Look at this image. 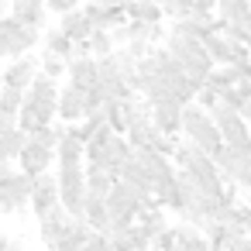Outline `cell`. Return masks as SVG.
I'll return each mask as SVG.
<instances>
[{
  "instance_id": "4316f807",
  "label": "cell",
  "mask_w": 251,
  "mask_h": 251,
  "mask_svg": "<svg viewBox=\"0 0 251 251\" xmlns=\"http://www.w3.org/2000/svg\"><path fill=\"white\" fill-rule=\"evenodd\" d=\"M66 138V124H45V127H38L35 134H31V141H38V145H45V148H59V141Z\"/></svg>"
},
{
  "instance_id": "ffe728a7",
  "label": "cell",
  "mask_w": 251,
  "mask_h": 251,
  "mask_svg": "<svg viewBox=\"0 0 251 251\" xmlns=\"http://www.w3.org/2000/svg\"><path fill=\"white\" fill-rule=\"evenodd\" d=\"M138 227H141V230H145V237L155 244V241L169 230V217H165V210H162V206H155V210H141Z\"/></svg>"
},
{
  "instance_id": "7402d4cb",
  "label": "cell",
  "mask_w": 251,
  "mask_h": 251,
  "mask_svg": "<svg viewBox=\"0 0 251 251\" xmlns=\"http://www.w3.org/2000/svg\"><path fill=\"white\" fill-rule=\"evenodd\" d=\"M203 45H206V52H210L213 66H234V49H237V45H234L227 35H220V31H217V35H210Z\"/></svg>"
},
{
  "instance_id": "277c9868",
  "label": "cell",
  "mask_w": 251,
  "mask_h": 251,
  "mask_svg": "<svg viewBox=\"0 0 251 251\" xmlns=\"http://www.w3.org/2000/svg\"><path fill=\"white\" fill-rule=\"evenodd\" d=\"M59 97H62V90H59V83L49 79V76H38V79L28 86V103L38 110L42 124H55V117H59Z\"/></svg>"
},
{
  "instance_id": "3957f363",
  "label": "cell",
  "mask_w": 251,
  "mask_h": 251,
  "mask_svg": "<svg viewBox=\"0 0 251 251\" xmlns=\"http://www.w3.org/2000/svg\"><path fill=\"white\" fill-rule=\"evenodd\" d=\"M55 179H59V203H62V210L73 220H83V210H86V165L59 169Z\"/></svg>"
},
{
  "instance_id": "f546056e",
  "label": "cell",
  "mask_w": 251,
  "mask_h": 251,
  "mask_svg": "<svg viewBox=\"0 0 251 251\" xmlns=\"http://www.w3.org/2000/svg\"><path fill=\"white\" fill-rule=\"evenodd\" d=\"M217 103H220V93H217V90L206 83V86L200 90V97H196V107H203V110H213Z\"/></svg>"
},
{
  "instance_id": "1f68e13d",
  "label": "cell",
  "mask_w": 251,
  "mask_h": 251,
  "mask_svg": "<svg viewBox=\"0 0 251 251\" xmlns=\"http://www.w3.org/2000/svg\"><path fill=\"white\" fill-rule=\"evenodd\" d=\"M110 38H114V45H117V49H127V45H131V21H127V25H121V28H114V31H110Z\"/></svg>"
},
{
  "instance_id": "4dcf8cb0",
  "label": "cell",
  "mask_w": 251,
  "mask_h": 251,
  "mask_svg": "<svg viewBox=\"0 0 251 251\" xmlns=\"http://www.w3.org/2000/svg\"><path fill=\"white\" fill-rule=\"evenodd\" d=\"M193 18H200V21L217 18V0H196V4H193Z\"/></svg>"
},
{
  "instance_id": "5bb4252c",
  "label": "cell",
  "mask_w": 251,
  "mask_h": 251,
  "mask_svg": "<svg viewBox=\"0 0 251 251\" xmlns=\"http://www.w3.org/2000/svg\"><path fill=\"white\" fill-rule=\"evenodd\" d=\"M55 165H59V169L86 165V145H83L76 134H69V127H66V138H62L59 148H55Z\"/></svg>"
},
{
  "instance_id": "8992f818",
  "label": "cell",
  "mask_w": 251,
  "mask_h": 251,
  "mask_svg": "<svg viewBox=\"0 0 251 251\" xmlns=\"http://www.w3.org/2000/svg\"><path fill=\"white\" fill-rule=\"evenodd\" d=\"M182 114H186V107H182L172 93L151 103V124H155L165 138H182Z\"/></svg>"
},
{
  "instance_id": "9a60e30c",
  "label": "cell",
  "mask_w": 251,
  "mask_h": 251,
  "mask_svg": "<svg viewBox=\"0 0 251 251\" xmlns=\"http://www.w3.org/2000/svg\"><path fill=\"white\" fill-rule=\"evenodd\" d=\"M11 18L28 28H45L49 7H45V0H21V4H11Z\"/></svg>"
},
{
  "instance_id": "d590c367",
  "label": "cell",
  "mask_w": 251,
  "mask_h": 251,
  "mask_svg": "<svg viewBox=\"0 0 251 251\" xmlns=\"http://www.w3.org/2000/svg\"><path fill=\"white\" fill-rule=\"evenodd\" d=\"M0 162H4V155H0Z\"/></svg>"
},
{
  "instance_id": "7c38bea8",
  "label": "cell",
  "mask_w": 251,
  "mask_h": 251,
  "mask_svg": "<svg viewBox=\"0 0 251 251\" xmlns=\"http://www.w3.org/2000/svg\"><path fill=\"white\" fill-rule=\"evenodd\" d=\"M69 86H76V90H83V93H90L93 86H100V62L93 59V55H86V59H73L69 62Z\"/></svg>"
},
{
  "instance_id": "ac0fdd59",
  "label": "cell",
  "mask_w": 251,
  "mask_h": 251,
  "mask_svg": "<svg viewBox=\"0 0 251 251\" xmlns=\"http://www.w3.org/2000/svg\"><path fill=\"white\" fill-rule=\"evenodd\" d=\"M124 121H127V131L151 124V100L148 97H138V93L131 100H124Z\"/></svg>"
},
{
  "instance_id": "d6986e66",
  "label": "cell",
  "mask_w": 251,
  "mask_h": 251,
  "mask_svg": "<svg viewBox=\"0 0 251 251\" xmlns=\"http://www.w3.org/2000/svg\"><path fill=\"white\" fill-rule=\"evenodd\" d=\"M248 18H251V0H217L220 25H244Z\"/></svg>"
},
{
  "instance_id": "484cf974",
  "label": "cell",
  "mask_w": 251,
  "mask_h": 251,
  "mask_svg": "<svg viewBox=\"0 0 251 251\" xmlns=\"http://www.w3.org/2000/svg\"><path fill=\"white\" fill-rule=\"evenodd\" d=\"M38 62H42V76H49V79H59V76H69V59H62V55H52V52H42V55H38Z\"/></svg>"
},
{
  "instance_id": "6da1fadb",
  "label": "cell",
  "mask_w": 251,
  "mask_h": 251,
  "mask_svg": "<svg viewBox=\"0 0 251 251\" xmlns=\"http://www.w3.org/2000/svg\"><path fill=\"white\" fill-rule=\"evenodd\" d=\"M165 52H169V55L186 69V76H189L193 83H200V86H206L210 73L217 69L213 59H210V52H206V45L196 42V38H186V35L169 31V38H165Z\"/></svg>"
},
{
  "instance_id": "44dd1931",
  "label": "cell",
  "mask_w": 251,
  "mask_h": 251,
  "mask_svg": "<svg viewBox=\"0 0 251 251\" xmlns=\"http://www.w3.org/2000/svg\"><path fill=\"white\" fill-rule=\"evenodd\" d=\"M25 100H28V90L4 86V90H0V117H4V121H18V117H21Z\"/></svg>"
},
{
  "instance_id": "5b68a950",
  "label": "cell",
  "mask_w": 251,
  "mask_h": 251,
  "mask_svg": "<svg viewBox=\"0 0 251 251\" xmlns=\"http://www.w3.org/2000/svg\"><path fill=\"white\" fill-rule=\"evenodd\" d=\"M31 196H35V179L14 172L7 182H0V210L4 213H18L25 206H31Z\"/></svg>"
},
{
  "instance_id": "f1b7e54d",
  "label": "cell",
  "mask_w": 251,
  "mask_h": 251,
  "mask_svg": "<svg viewBox=\"0 0 251 251\" xmlns=\"http://www.w3.org/2000/svg\"><path fill=\"white\" fill-rule=\"evenodd\" d=\"M45 7H49V14H59V18H66V14L79 11V0H45Z\"/></svg>"
},
{
  "instance_id": "836d02e7",
  "label": "cell",
  "mask_w": 251,
  "mask_h": 251,
  "mask_svg": "<svg viewBox=\"0 0 251 251\" xmlns=\"http://www.w3.org/2000/svg\"><path fill=\"white\" fill-rule=\"evenodd\" d=\"M127 4H141V0H127Z\"/></svg>"
},
{
  "instance_id": "cb8c5ba5",
  "label": "cell",
  "mask_w": 251,
  "mask_h": 251,
  "mask_svg": "<svg viewBox=\"0 0 251 251\" xmlns=\"http://www.w3.org/2000/svg\"><path fill=\"white\" fill-rule=\"evenodd\" d=\"M42 52H52V55H62L73 62V52H76V42H69L59 28H49L45 38H42Z\"/></svg>"
},
{
  "instance_id": "8fae6325",
  "label": "cell",
  "mask_w": 251,
  "mask_h": 251,
  "mask_svg": "<svg viewBox=\"0 0 251 251\" xmlns=\"http://www.w3.org/2000/svg\"><path fill=\"white\" fill-rule=\"evenodd\" d=\"M38 224H42V241H45V248L52 251V248H59V244H62V237L73 230V224H76V220H73L62 206H55V210H52L49 217H42Z\"/></svg>"
},
{
  "instance_id": "d6a6232c",
  "label": "cell",
  "mask_w": 251,
  "mask_h": 251,
  "mask_svg": "<svg viewBox=\"0 0 251 251\" xmlns=\"http://www.w3.org/2000/svg\"><path fill=\"white\" fill-rule=\"evenodd\" d=\"M90 4H103V7H124L127 0H90Z\"/></svg>"
},
{
  "instance_id": "4fadbf2b",
  "label": "cell",
  "mask_w": 251,
  "mask_h": 251,
  "mask_svg": "<svg viewBox=\"0 0 251 251\" xmlns=\"http://www.w3.org/2000/svg\"><path fill=\"white\" fill-rule=\"evenodd\" d=\"M83 14L90 18V25L97 31H114L121 25H127V11L124 7H103V4H86Z\"/></svg>"
},
{
  "instance_id": "e575fe53",
  "label": "cell",
  "mask_w": 251,
  "mask_h": 251,
  "mask_svg": "<svg viewBox=\"0 0 251 251\" xmlns=\"http://www.w3.org/2000/svg\"><path fill=\"white\" fill-rule=\"evenodd\" d=\"M11 4H21V0H11Z\"/></svg>"
},
{
  "instance_id": "ba28073f",
  "label": "cell",
  "mask_w": 251,
  "mask_h": 251,
  "mask_svg": "<svg viewBox=\"0 0 251 251\" xmlns=\"http://www.w3.org/2000/svg\"><path fill=\"white\" fill-rule=\"evenodd\" d=\"M4 86H18V90H28L38 76H42V62L35 59V55H25V59H14L4 73Z\"/></svg>"
},
{
  "instance_id": "30bf717a",
  "label": "cell",
  "mask_w": 251,
  "mask_h": 251,
  "mask_svg": "<svg viewBox=\"0 0 251 251\" xmlns=\"http://www.w3.org/2000/svg\"><path fill=\"white\" fill-rule=\"evenodd\" d=\"M59 121L62 124H83L86 121V93L76 90V86H62V97H59Z\"/></svg>"
},
{
  "instance_id": "7a4b0ae2",
  "label": "cell",
  "mask_w": 251,
  "mask_h": 251,
  "mask_svg": "<svg viewBox=\"0 0 251 251\" xmlns=\"http://www.w3.org/2000/svg\"><path fill=\"white\" fill-rule=\"evenodd\" d=\"M182 138L186 141H193L203 155H217L220 148H224V134H220V127L213 124V117H210V110H203V107H186V114H182Z\"/></svg>"
},
{
  "instance_id": "d4e9b609",
  "label": "cell",
  "mask_w": 251,
  "mask_h": 251,
  "mask_svg": "<svg viewBox=\"0 0 251 251\" xmlns=\"http://www.w3.org/2000/svg\"><path fill=\"white\" fill-rule=\"evenodd\" d=\"M241 79H244V76H241L234 66H217V69L210 73V79H206V83H210L217 93H227V90H234Z\"/></svg>"
},
{
  "instance_id": "9c48e42d",
  "label": "cell",
  "mask_w": 251,
  "mask_h": 251,
  "mask_svg": "<svg viewBox=\"0 0 251 251\" xmlns=\"http://www.w3.org/2000/svg\"><path fill=\"white\" fill-rule=\"evenodd\" d=\"M55 206H62L59 203V179L49 172V176H42V179H35V196H31V210H35V217L42 220V217H49Z\"/></svg>"
},
{
  "instance_id": "e0dca14e",
  "label": "cell",
  "mask_w": 251,
  "mask_h": 251,
  "mask_svg": "<svg viewBox=\"0 0 251 251\" xmlns=\"http://www.w3.org/2000/svg\"><path fill=\"white\" fill-rule=\"evenodd\" d=\"M172 230H176V244H179L182 251H213L210 237H206L200 227H193V224H176Z\"/></svg>"
},
{
  "instance_id": "2e32d148",
  "label": "cell",
  "mask_w": 251,
  "mask_h": 251,
  "mask_svg": "<svg viewBox=\"0 0 251 251\" xmlns=\"http://www.w3.org/2000/svg\"><path fill=\"white\" fill-rule=\"evenodd\" d=\"M59 31L69 38V42H76V45H83V42H90L93 38V25H90V18L83 14V11H73V14H66V18H59Z\"/></svg>"
},
{
  "instance_id": "603a6c76",
  "label": "cell",
  "mask_w": 251,
  "mask_h": 251,
  "mask_svg": "<svg viewBox=\"0 0 251 251\" xmlns=\"http://www.w3.org/2000/svg\"><path fill=\"white\" fill-rule=\"evenodd\" d=\"M127 11V21H138V25H162L165 11L155 4V0H141V4H124Z\"/></svg>"
},
{
  "instance_id": "52a82bcc",
  "label": "cell",
  "mask_w": 251,
  "mask_h": 251,
  "mask_svg": "<svg viewBox=\"0 0 251 251\" xmlns=\"http://www.w3.org/2000/svg\"><path fill=\"white\" fill-rule=\"evenodd\" d=\"M52 162H55V151L52 148H45L38 141H28L25 151L18 155V172L28 176V179H42V176H49Z\"/></svg>"
},
{
  "instance_id": "83f0119b",
  "label": "cell",
  "mask_w": 251,
  "mask_h": 251,
  "mask_svg": "<svg viewBox=\"0 0 251 251\" xmlns=\"http://www.w3.org/2000/svg\"><path fill=\"white\" fill-rule=\"evenodd\" d=\"M114 52H117V45H114L110 31H93V38H90V55H93V59H107V55H114Z\"/></svg>"
}]
</instances>
